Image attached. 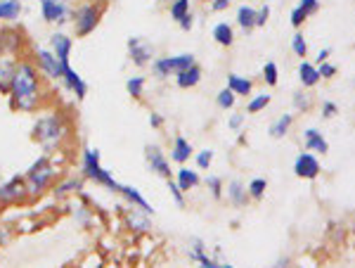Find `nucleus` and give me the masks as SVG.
I'll return each mask as SVG.
<instances>
[{
    "label": "nucleus",
    "instance_id": "nucleus-30",
    "mask_svg": "<svg viewBox=\"0 0 355 268\" xmlns=\"http://www.w3.org/2000/svg\"><path fill=\"white\" fill-rule=\"evenodd\" d=\"M237 26L242 28V31H251V28H256V8H251V5H239L237 8Z\"/></svg>",
    "mask_w": 355,
    "mask_h": 268
},
{
    "label": "nucleus",
    "instance_id": "nucleus-48",
    "mask_svg": "<svg viewBox=\"0 0 355 268\" xmlns=\"http://www.w3.org/2000/svg\"><path fill=\"white\" fill-rule=\"evenodd\" d=\"M299 8H301V10H306V15L311 17V15L318 12V8H320V0H301V3H299Z\"/></svg>",
    "mask_w": 355,
    "mask_h": 268
},
{
    "label": "nucleus",
    "instance_id": "nucleus-35",
    "mask_svg": "<svg viewBox=\"0 0 355 268\" xmlns=\"http://www.w3.org/2000/svg\"><path fill=\"white\" fill-rule=\"evenodd\" d=\"M270 105V95L268 93H263V95H254L249 102H246V112L249 114H259V112H263L266 107Z\"/></svg>",
    "mask_w": 355,
    "mask_h": 268
},
{
    "label": "nucleus",
    "instance_id": "nucleus-6",
    "mask_svg": "<svg viewBox=\"0 0 355 268\" xmlns=\"http://www.w3.org/2000/svg\"><path fill=\"white\" fill-rule=\"evenodd\" d=\"M28 57H31L33 65L38 67V72L43 74L45 81L60 83V78H62V74H64L67 65H62V62L57 60V55L48 48V45H45V48H43V45H33V48L28 50Z\"/></svg>",
    "mask_w": 355,
    "mask_h": 268
},
{
    "label": "nucleus",
    "instance_id": "nucleus-11",
    "mask_svg": "<svg viewBox=\"0 0 355 268\" xmlns=\"http://www.w3.org/2000/svg\"><path fill=\"white\" fill-rule=\"evenodd\" d=\"M145 162H147V169H150L154 176H159V178H164V181L173 178L171 159L166 157V152L159 145H145Z\"/></svg>",
    "mask_w": 355,
    "mask_h": 268
},
{
    "label": "nucleus",
    "instance_id": "nucleus-47",
    "mask_svg": "<svg viewBox=\"0 0 355 268\" xmlns=\"http://www.w3.org/2000/svg\"><path fill=\"white\" fill-rule=\"evenodd\" d=\"M268 17H270V5H263L256 10V26H266Z\"/></svg>",
    "mask_w": 355,
    "mask_h": 268
},
{
    "label": "nucleus",
    "instance_id": "nucleus-22",
    "mask_svg": "<svg viewBox=\"0 0 355 268\" xmlns=\"http://www.w3.org/2000/svg\"><path fill=\"white\" fill-rule=\"evenodd\" d=\"M17 62H19V57L0 55V95H8L15 69H17Z\"/></svg>",
    "mask_w": 355,
    "mask_h": 268
},
{
    "label": "nucleus",
    "instance_id": "nucleus-28",
    "mask_svg": "<svg viewBox=\"0 0 355 268\" xmlns=\"http://www.w3.org/2000/svg\"><path fill=\"white\" fill-rule=\"evenodd\" d=\"M306 150L308 152H320V155H324V152H329V145L327 140L322 138V133L315 128H308L306 131Z\"/></svg>",
    "mask_w": 355,
    "mask_h": 268
},
{
    "label": "nucleus",
    "instance_id": "nucleus-37",
    "mask_svg": "<svg viewBox=\"0 0 355 268\" xmlns=\"http://www.w3.org/2000/svg\"><path fill=\"white\" fill-rule=\"evenodd\" d=\"M194 164H197V169L199 171H209L211 169V164H214V150H199V152H194Z\"/></svg>",
    "mask_w": 355,
    "mask_h": 268
},
{
    "label": "nucleus",
    "instance_id": "nucleus-54",
    "mask_svg": "<svg viewBox=\"0 0 355 268\" xmlns=\"http://www.w3.org/2000/svg\"><path fill=\"white\" fill-rule=\"evenodd\" d=\"M334 114H336V105H334V102H324V105H322V117L331 119Z\"/></svg>",
    "mask_w": 355,
    "mask_h": 268
},
{
    "label": "nucleus",
    "instance_id": "nucleus-44",
    "mask_svg": "<svg viewBox=\"0 0 355 268\" xmlns=\"http://www.w3.org/2000/svg\"><path fill=\"white\" fill-rule=\"evenodd\" d=\"M291 50H294V53L299 55V57H306L308 55V45H306V41H303L301 33H296V36L291 38Z\"/></svg>",
    "mask_w": 355,
    "mask_h": 268
},
{
    "label": "nucleus",
    "instance_id": "nucleus-27",
    "mask_svg": "<svg viewBox=\"0 0 355 268\" xmlns=\"http://www.w3.org/2000/svg\"><path fill=\"white\" fill-rule=\"evenodd\" d=\"M211 36H214V41L223 45V48H230L234 43V28L232 24H227V22H218V24L214 26V31H211Z\"/></svg>",
    "mask_w": 355,
    "mask_h": 268
},
{
    "label": "nucleus",
    "instance_id": "nucleus-10",
    "mask_svg": "<svg viewBox=\"0 0 355 268\" xmlns=\"http://www.w3.org/2000/svg\"><path fill=\"white\" fill-rule=\"evenodd\" d=\"M125 50H128V60L133 62V67L137 69H145V67L152 65V60L157 57V50H154V43H150L142 36H130L125 41Z\"/></svg>",
    "mask_w": 355,
    "mask_h": 268
},
{
    "label": "nucleus",
    "instance_id": "nucleus-50",
    "mask_svg": "<svg viewBox=\"0 0 355 268\" xmlns=\"http://www.w3.org/2000/svg\"><path fill=\"white\" fill-rule=\"evenodd\" d=\"M232 0H214V3H209L211 12H225V10H230Z\"/></svg>",
    "mask_w": 355,
    "mask_h": 268
},
{
    "label": "nucleus",
    "instance_id": "nucleus-31",
    "mask_svg": "<svg viewBox=\"0 0 355 268\" xmlns=\"http://www.w3.org/2000/svg\"><path fill=\"white\" fill-rule=\"evenodd\" d=\"M299 78H301V83L306 85V88H313V85L320 81L318 67H313L311 62H301V65H299Z\"/></svg>",
    "mask_w": 355,
    "mask_h": 268
},
{
    "label": "nucleus",
    "instance_id": "nucleus-18",
    "mask_svg": "<svg viewBox=\"0 0 355 268\" xmlns=\"http://www.w3.org/2000/svg\"><path fill=\"white\" fill-rule=\"evenodd\" d=\"M119 197L123 199L125 207H135V209H142V212H147L150 216H154V207L145 199L140 190H137L135 185H121V192H119Z\"/></svg>",
    "mask_w": 355,
    "mask_h": 268
},
{
    "label": "nucleus",
    "instance_id": "nucleus-40",
    "mask_svg": "<svg viewBox=\"0 0 355 268\" xmlns=\"http://www.w3.org/2000/svg\"><path fill=\"white\" fill-rule=\"evenodd\" d=\"M166 187H168V195H171V199H173L175 202V207H185V192L180 190V187H178V183L173 178H168L166 181Z\"/></svg>",
    "mask_w": 355,
    "mask_h": 268
},
{
    "label": "nucleus",
    "instance_id": "nucleus-7",
    "mask_svg": "<svg viewBox=\"0 0 355 268\" xmlns=\"http://www.w3.org/2000/svg\"><path fill=\"white\" fill-rule=\"evenodd\" d=\"M26 33L17 24H0V55L26 57L28 55Z\"/></svg>",
    "mask_w": 355,
    "mask_h": 268
},
{
    "label": "nucleus",
    "instance_id": "nucleus-12",
    "mask_svg": "<svg viewBox=\"0 0 355 268\" xmlns=\"http://www.w3.org/2000/svg\"><path fill=\"white\" fill-rule=\"evenodd\" d=\"M60 88L71 95L76 102L85 100V95H88V83H85V78L73 69L71 65L64 67V74H62V78H60Z\"/></svg>",
    "mask_w": 355,
    "mask_h": 268
},
{
    "label": "nucleus",
    "instance_id": "nucleus-42",
    "mask_svg": "<svg viewBox=\"0 0 355 268\" xmlns=\"http://www.w3.org/2000/svg\"><path fill=\"white\" fill-rule=\"evenodd\" d=\"M263 78H266L268 85H277L279 72H277V65H275V62H266V67H263Z\"/></svg>",
    "mask_w": 355,
    "mask_h": 268
},
{
    "label": "nucleus",
    "instance_id": "nucleus-8",
    "mask_svg": "<svg viewBox=\"0 0 355 268\" xmlns=\"http://www.w3.org/2000/svg\"><path fill=\"white\" fill-rule=\"evenodd\" d=\"M38 12H41V19L50 26H71L73 5H67L62 0H38Z\"/></svg>",
    "mask_w": 355,
    "mask_h": 268
},
{
    "label": "nucleus",
    "instance_id": "nucleus-57",
    "mask_svg": "<svg viewBox=\"0 0 355 268\" xmlns=\"http://www.w3.org/2000/svg\"><path fill=\"white\" fill-rule=\"evenodd\" d=\"M62 3H67V5H78L81 0H62Z\"/></svg>",
    "mask_w": 355,
    "mask_h": 268
},
{
    "label": "nucleus",
    "instance_id": "nucleus-26",
    "mask_svg": "<svg viewBox=\"0 0 355 268\" xmlns=\"http://www.w3.org/2000/svg\"><path fill=\"white\" fill-rule=\"evenodd\" d=\"M227 88L232 90L234 95H251V90H254V81L246 76H239V74H227Z\"/></svg>",
    "mask_w": 355,
    "mask_h": 268
},
{
    "label": "nucleus",
    "instance_id": "nucleus-29",
    "mask_svg": "<svg viewBox=\"0 0 355 268\" xmlns=\"http://www.w3.org/2000/svg\"><path fill=\"white\" fill-rule=\"evenodd\" d=\"M145 88H147V78L140 76V74L125 78V93H128L133 100H142V98H145Z\"/></svg>",
    "mask_w": 355,
    "mask_h": 268
},
{
    "label": "nucleus",
    "instance_id": "nucleus-36",
    "mask_svg": "<svg viewBox=\"0 0 355 268\" xmlns=\"http://www.w3.org/2000/svg\"><path fill=\"white\" fill-rule=\"evenodd\" d=\"M204 185L211 190V195H214V199H223V195H225V185H223V178H220V176H206Z\"/></svg>",
    "mask_w": 355,
    "mask_h": 268
},
{
    "label": "nucleus",
    "instance_id": "nucleus-38",
    "mask_svg": "<svg viewBox=\"0 0 355 268\" xmlns=\"http://www.w3.org/2000/svg\"><path fill=\"white\" fill-rule=\"evenodd\" d=\"M266 190H268V181L266 178H254L249 185H246V192H249L251 199H263Z\"/></svg>",
    "mask_w": 355,
    "mask_h": 268
},
{
    "label": "nucleus",
    "instance_id": "nucleus-60",
    "mask_svg": "<svg viewBox=\"0 0 355 268\" xmlns=\"http://www.w3.org/2000/svg\"><path fill=\"white\" fill-rule=\"evenodd\" d=\"M204 3H214V0H204Z\"/></svg>",
    "mask_w": 355,
    "mask_h": 268
},
{
    "label": "nucleus",
    "instance_id": "nucleus-21",
    "mask_svg": "<svg viewBox=\"0 0 355 268\" xmlns=\"http://www.w3.org/2000/svg\"><path fill=\"white\" fill-rule=\"evenodd\" d=\"M190 157H194V150H192V142L182 135H175L173 142H171V162H175L178 167L190 162Z\"/></svg>",
    "mask_w": 355,
    "mask_h": 268
},
{
    "label": "nucleus",
    "instance_id": "nucleus-52",
    "mask_svg": "<svg viewBox=\"0 0 355 268\" xmlns=\"http://www.w3.org/2000/svg\"><path fill=\"white\" fill-rule=\"evenodd\" d=\"M178 26H180L182 31H192V26H194V15H192V12H190V15H185L180 22H178Z\"/></svg>",
    "mask_w": 355,
    "mask_h": 268
},
{
    "label": "nucleus",
    "instance_id": "nucleus-51",
    "mask_svg": "<svg viewBox=\"0 0 355 268\" xmlns=\"http://www.w3.org/2000/svg\"><path fill=\"white\" fill-rule=\"evenodd\" d=\"M318 72H320V78H331L336 74V67L329 65V62H322V65L318 67Z\"/></svg>",
    "mask_w": 355,
    "mask_h": 268
},
{
    "label": "nucleus",
    "instance_id": "nucleus-2",
    "mask_svg": "<svg viewBox=\"0 0 355 268\" xmlns=\"http://www.w3.org/2000/svg\"><path fill=\"white\" fill-rule=\"evenodd\" d=\"M31 140L45 155H67V150L76 140L71 112L60 105H48L45 110H41L31 124Z\"/></svg>",
    "mask_w": 355,
    "mask_h": 268
},
{
    "label": "nucleus",
    "instance_id": "nucleus-59",
    "mask_svg": "<svg viewBox=\"0 0 355 268\" xmlns=\"http://www.w3.org/2000/svg\"><path fill=\"white\" fill-rule=\"evenodd\" d=\"M218 268H234V266H230V264H218Z\"/></svg>",
    "mask_w": 355,
    "mask_h": 268
},
{
    "label": "nucleus",
    "instance_id": "nucleus-3",
    "mask_svg": "<svg viewBox=\"0 0 355 268\" xmlns=\"http://www.w3.org/2000/svg\"><path fill=\"white\" fill-rule=\"evenodd\" d=\"M62 167L60 162V155H43L38 159H33L31 167H28L24 174V183H26V195H28V202H38V199H43L48 192H53V187L57 181L62 178Z\"/></svg>",
    "mask_w": 355,
    "mask_h": 268
},
{
    "label": "nucleus",
    "instance_id": "nucleus-14",
    "mask_svg": "<svg viewBox=\"0 0 355 268\" xmlns=\"http://www.w3.org/2000/svg\"><path fill=\"white\" fill-rule=\"evenodd\" d=\"M69 212H71V219L76 221V224L81 226L83 231H90V228L95 226V212L90 209V199H88L85 192L76 195V202H71Z\"/></svg>",
    "mask_w": 355,
    "mask_h": 268
},
{
    "label": "nucleus",
    "instance_id": "nucleus-41",
    "mask_svg": "<svg viewBox=\"0 0 355 268\" xmlns=\"http://www.w3.org/2000/svg\"><path fill=\"white\" fill-rule=\"evenodd\" d=\"M78 268H105V256L100 252H90L83 261H78Z\"/></svg>",
    "mask_w": 355,
    "mask_h": 268
},
{
    "label": "nucleus",
    "instance_id": "nucleus-25",
    "mask_svg": "<svg viewBox=\"0 0 355 268\" xmlns=\"http://www.w3.org/2000/svg\"><path fill=\"white\" fill-rule=\"evenodd\" d=\"M166 65H168L171 74H180L185 69H190L192 65H197V60H194L192 53H180V55H166Z\"/></svg>",
    "mask_w": 355,
    "mask_h": 268
},
{
    "label": "nucleus",
    "instance_id": "nucleus-53",
    "mask_svg": "<svg viewBox=\"0 0 355 268\" xmlns=\"http://www.w3.org/2000/svg\"><path fill=\"white\" fill-rule=\"evenodd\" d=\"M197 264H199V268H218V264H216V259H211L209 254H204L202 259L197 261Z\"/></svg>",
    "mask_w": 355,
    "mask_h": 268
},
{
    "label": "nucleus",
    "instance_id": "nucleus-23",
    "mask_svg": "<svg viewBox=\"0 0 355 268\" xmlns=\"http://www.w3.org/2000/svg\"><path fill=\"white\" fill-rule=\"evenodd\" d=\"M173 78H175V85H178V88L190 90V88H194V85H199V81H202V67H199V65H192L190 69L175 74Z\"/></svg>",
    "mask_w": 355,
    "mask_h": 268
},
{
    "label": "nucleus",
    "instance_id": "nucleus-34",
    "mask_svg": "<svg viewBox=\"0 0 355 268\" xmlns=\"http://www.w3.org/2000/svg\"><path fill=\"white\" fill-rule=\"evenodd\" d=\"M234 102H237V95H234L227 85L220 90L218 95H216V105H218V110H223V112H230L234 107Z\"/></svg>",
    "mask_w": 355,
    "mask_h": 268
},
{
    "label": "nucleus",
    "instance_id": "nucleus-4",
    "mask_svg": "<svg viewBox=\"0 0 355 268\" xmlns=\"http://www.w3.org/2000/svg\"><path fill=\"white\" fill-rule=\"evenodd\" d=\"M78 176H81L83 181H90V183L105 187L107 192H112V195H116V197L123 185L114 178L112 171H107L102 167V152L90 145H83L81 152H78Z\"/></svg>",
    "mask_w": 355,
    "mask_h": 268
},
{
    "label": "nucleus",
    "instance_id": "nucleus-55",
    "mask_svg": "<svg viewBox=\"0 0 355 268\" xmlns=\"http://www.w3.org/2000/svg\"><path fill=\"white\" fill-rule=\"evenodd\" d=\"M327 57H329V48L320 50V55H318V65H322V62H327Z\"/></svg>",
    "mask_w": 355,
    "mask_h": 268
},
{
    "label": "nucleus",
    "instance_id": "nucleus-1",
    "mask_svg": "<svg viewBox=\"0 0 355 268\" xmlns=\"http://www.w3.org/2000/svg\"><path fill=\"white\" fill-rule=\"evenodd\" d=\"M5 98H8L10 107L19 114H38L50 105L48 81L43 78V74L38 72V67L33 65L28 55L19 57V62H17L12 83H10Z\"/></svg>",
    "mask_w": 355,
    "mask_h": 268
},
{
    "label": "nucleus",
    "instance_id": "nucleus-39",
    "mask_svg": "<svg viewBox=\"0 0 355 268\" xmlns=\"http://www.w3.org/2000/svg\"><path fill=\"white\" fill-rule=\"evenodd\" d=\"M204 254H206V244H204V240H199V237H192V240L187 242V256H190L192 261H199Z\"/></svg>",
    "mask_w": 355,
    "mask_h": 268
},
{
    "label": "nucleus",
    "instance_id": "nucleus-32",
    "mask_svg": "<svg viewBox=\"0 0 355 268\" xmlns=\"http://www.w3.org/2000/svg\"><path fill=\"white\" fill-rule=\"evenodd\" d=\"M190 12H192V0H171L168 3V17L175 22V24Z\"/></svg>",
    "mask_w": 355,
    "mask_h": 268
},
{
    "label": "nucleus",
    "instance_id": "nucleus-46",
    "mask_svg": "<svg viewBox=\"0 0 355 268\" xmlns=\"http://www.w3.org/2000/svg\"><path fill=\"white\" fill-rule=\"evenodd\" d=\"M244 122H246V114H230V119H227V128L239 131L244 126Z\"/></svg>",
    "mask_w": 355,
    "mask_h": 268
},
{
    "label": "nucleus",
    "instance_id": "nucleus-24",
    "mask_svg": "<svg viewBox=\"0 0 355 268\" xmlns=\"http://www.w3.org/2000/svg\"><path fill=\"white\" fill-rule=\"evenodd\" d=\"M227 202L232 204V207H237V209H242L244 204H246V199H249V192H246V185L242 183V181H230L227 183Z\"/></svg>",
    "mask_w": 355,
    "mask_h": 268
},
{
    "label": "nucleus",
    "instance_id": "nucleus-56",
    "mask_svg": "<svg viewBox=\"0 0 355 268\" xmlns=\"http://www.w3.org/2000/svg\"><path fill=\"white\" fill-rule=\"evenodd\" d=\"M275 268H289V259H287V256L277 259V264H275Z\"/></svg>",
    "mask_w": 355,
    "mask_h": 268
},
{
    "label": "nucleus",
    "instance_id": "nucleus-58",
    "mask_svg": "<svg viewBox=\"0 0 355 268\" xmlns=\"http://www.w3.org/2000/svg\"><path fill=\"white\" fill-rule=\"evenodd\" d=\"M157 3H159V5H168L171 0H157Z\"/></svg>",
    "mask_w": 355,
    "mask_h": 268
},
{
    "label": "nucleus",
    "instance_id": "nucleus-17",
    "mask_svg": "<svg viewBox=\"0 0 355 268\" xmlns=\"http://www.w3.org/2000/svg\"><path fill=\"white\" fill-rule=\"evenodd\" d=\"M320 162H318V157L311 155V152H301L299 157H296V162H294V174L299 176V178H308V181H313V178H318L320 176Z\"/></svg>",
    "mask_w": 355,
    "mask_h": 268
},
{
    "label": "nucleus",
    "instance_id": "nucleus-9",
    "mask_svg": "<svg viewBox=\"0 0 355 268\" xmlns=\"http://www.w3.org/2000/svg\"><path fill=\"white\" fill-rule=\"evenodd\" d=\"M21 204H28L24 176H10L0 181V209L21 207Z\"/></svg>",
    "mask_w": 355,
    "mask_h": 268
},
{
    "label": "nucleus",
    "instance_id": "nucleus-33",
    "mask_svg": "<svg viewBox=\"0 0 355 268\" xmlns=\"http://www.w3.org/2000/svg\"><path fill=\"white\" fill-rule=\"evenodd\" d=\"M291 124H294V117H291V114H282V117H279L277 122L270 126V138H275V140L284 138V135L289 133Z\"/></svg>",
    "mask_w": 355,
    "mask_h": 268
},
{
    "label": "nucleus",
    "instance_id": "nucleus-15",
    "mask_svg": "<svg viewBox=\"0 0 355 268\" xmlns=\"http://www.w3.org/2000/svg\"><path fill=\"white\" fill-rule=\"evenodd\" d=\"M123 226L128 228L130 233L135 235H145V233L152 231V216L142 209H135V207H125L123 209Z\"/></svg>",
    "mask_w": 355,
    "mask_h": 268
},
{
    "label": "nucleus",
    "instance_id": "nucleus-43",
    "mask_svg": "<svg viewBox=\"0 0 355 268\" xmlns=\"http://www.w3.org/2000/svg\"><path fill=\"white\" fill-rule=\"evenodd\" d=\"M311 105H313V98L308 93H296L294 95V107L299 112H308L311 110Z\"/></svg>",
    "mask_w": 355,
    "mask_h": 268
},
{
    "label": "nucleus",
    "instance_id": "nucleus-16",
    "mask_svg": "<svg viewBox=\"0 0 355 268\" xmlns=\"http://www.w3.org/2000/svg\"><path fill=\"white\" fill-rule=\"evenodd\" d=\"M83 187H85V181L81 176H62L53 187V195L55 199H69V197L81 195Z\"/></svg>",
    "mask_w": 355,
    "mask_h": 268
},
{
    "label": "nucleus",
    "instance_id": "nucleus-49",
    "mask_svg": "<svg viewBox=\"0 0 355 268\" xmlns=\"http://www.w3.org/2000/svg\"><path fill=\"white\" fill-rule=\"evenodd\" d=\"M147 122H150V126L154 128V131H162L164 128V117L159 112H150V117H147Z\"/></svg>",
    "mask_w": 355,
    "mask_h": 268
},
{
    "label": "nucleus",
    "instance_id": "nucleus-19",
    "mask_svg": "<svg viewBox=\"0 0 355 268\" xmlns=\"http://www.w3.org/2000/svg\"><path fill=\"white\" fill-rule=\"evenodd\" d=\"M173 181L178 183V187L187 195V192L194 190V187H199V183H202V176H199V171H194V169L182 164L180 169L173 171Z\"/></svg>",
    "mask_w": 355,
    "mask_h": 268
},
{
    "label": "nucleus",
    "instance_id": "nucleus-5",
    "mask_svg": "<svg viewBox=\"0 0 355 268\" xmlns=\"http://www.w3.org/2000/svg\"><path fill=\"white\" fill-rule=\"evenodd\" d=\"M105 15H107L105 0H81L78 5H73V17H71L73 36L88 38L90 33H95V28L102 24Z\"/></svg>",
    "mask_w": 355,
    "mask_h": 268
},
{
    "label": "nucleus",
    "instance_id": "nucleus-20",
    "mask_svg": "<svg viewBox=\"0 0 355 268\" xmlns=\"http://www.w3.org/2000/svg\"><path fill=\"white\" fill-rule=\"evenodd\" d=\"M24 15V0H0V24H17Z\"/></svg>",
    "mask_w": 355,
    "mask_h": 268
},
{
    "label": "nucleus",
    "instance_id": "nucleus-13",
    "mask_svg": "<svg viewBox=\"0 0 355 268\" xmlns=\"http://www.w3.org/2000/svg\"><path fill=\"white\" fill-rule=\"evenodd\" d=\"M48 48L53 50L57 55V60L62 62V65H71V53H73V36H69L67 31H62V28H57V31L50 33L48 38Z\"/></svg>",
    "mask_w": 355,
    "mask_h": 268
},
{
    "label": "nucleus",
    "instance_id": "nucleus-45",
    "mask_svg": "<svg viewBox=\"0 0 355 268\" xmlns=\"http://www.w3.org/2000/svg\"><path fill=\"white\" fill-rule=\"evenodd\" d=\"M306 19H308L306 10H301L299 5H296V8L291 10V26H296V28H299V26H301V24H303V22H306Z\"/></svg>",
    "mask_w": 355,
    "mask_h": 268
}]
</instances>
